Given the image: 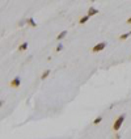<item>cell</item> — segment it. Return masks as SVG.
<instances>
[{"label":"cell","mask_w":131,"mask_h":139,"mask_svg":"<svg viewBox=\"0 0 131 139\" xmlns=\"http://www.w3.org/2000/svg\"><path fill=\"white\" fill-rule=\"evenodd\" d=\"M20 83H21L20 77H15V79L11 81V87H12V88H17L18 85H20Z\"/></svg>","instance_id":"cell-3"},{"label":"cell","mask_w":131,"mask_h":139,"mask_svg":"<svg viewBox=\"0 0 131 139\" xmlns=\"http://www.w3.org/2000/svg\"><path fill=\"white\" fill-rule=\"evenodd\" d=\"M66 35H67V30H63V32H62V33H59V35L57 37V39H59V41H62V39L64 38V37H66Z\"/></svg>","instance_id":"cell-6"},{"label":"cell","mask_w":131,"mask_h":139,"mask_svg":"<svg viewBox=\"0 0 131 139\" xmlns=\"http://www.w3.org/2000/svg\"><path fill=\"white\" fill-rule=\"evenodd\" d=\"M26 22H28V24H29L30 26H33V28H35V26H37V24H35V22H34V20H33V18H32V17H30V18H29V20H28Z\"/></svg>","instance_id":"cell-10"},{"label":"cell","mask_w":131,"mask_h":139,"mask_svg":"<svg viewBox=\"0 0 131 139\" xmlns=\"http://www.w3.org/2000/svg\"><path fill=\"white\" fill-rule=\"evenodd\" d=\"M130 35H131V32H127V33H125V34L121 35V37H119V39H122V41H123V39H127Z\"/></svg>","instance_id":"cell-8"},{"label":"cell","mask_w":131,"mask_h":139,"mask_svg":"<svg viewBox=\"0 0 131 139\" xmlns=\"http://www.w3.org/2000/svg\"><path fill=\"white\" fill-rule=\"evenodd\" d=\"M127 24H131V17H130L129 20H127Z\"/></svg>","instance_id":"cell-13"},{"label":"cell","mask_w":131,"mask_h":139,"mask_svg":"<svg viewBox=\"0 0 131 139\" xmlns=\"http://www.w3.org/2000/svg\"><path fill=\"white\" fill-rule=\"evenodd\" d=\"M97 13H98V9L93 8V7H89V9H88V16H89V17H92V16L97 15Z\"/></svg>","instance_id":"cell-4"},{"label":"cell","mask_w":131,"mask_h":139,"mask_svg":"<svg viewBox=\"0 0 131 139\" xmlns=\"http://www.w3.org/2000/svg\"><path fill=\"white\" fill-rule=\"evenodd\" d=\"M50 75V70H46V71L43 72V73H42V76H41V79H42V80H45V79L46 77H47Z\"/></svg>","instance_id":"cell-9"},{"label":"cell","mask_w":131,"mask_h":139,"mask_svg":"<svg viewBox=\"0 0 131 139\" xmlns=\"http://www.w3.org/2000/svg\"><path fill=\"white\" fill-rule=\"evenodd\" d=\"M62 49H63V45H59L58 47H57V51H60V50H62Z\"/></svg>","instance_id":"cell-12"},{"label":"cell","mask_w":131,"mask_h":139,"mask_svg":"<svg viewBox=\"0 0 131 139\" xmlns=\"http://www.w3.org/2000/svg\"><path fill=\"white\" fill-rule=\"evenodd\" d=\"M105 47H106V42H100V43H97L96 46H93L92 51L93 53H98V51H101V50H104Z\"/></svg>","instance_id":"cell-2"},{"label":"cell","mask_w":131,"mask_h":139,"mask_svg":"<svg viewBox=\"0 0 131 139\" xmlns=\"http://www.w3.org/2000/svg\"><path fill=\"white\" fill-rule=\"evenodd\" d=\"M101 121H102V118H101V117H97V118L95 119V121H93V123H95V125H98Z\"/></svg>","instance_id":"cell-11"},{"label":"cell","mask_w":131,"mask_h":139,"mask_svg":"<svg viewBox=\"0 0 131 139\" xmlns=\"http://www.w3.org/2000/svg\"><path fill=\"white\" fill-rule=\"evenodd\" d=\"M26 49H28V42H24V43H21L18 46V51H24Z\"/></svg>","instance_id":"cell-5"},{"label":"cell","mask_w":131,"mask_h":139,"mask_svg":"<svg viewBox=\"0 0 131 139\" xmlns=\"http://www.w3.org/2000/svg\"><path fill=\"white\" fill-rule=\"evenodd\" d=\"M88 20H89V16H88V15H87V16H83L80 20H79V24H85Z\"/></svg>","instance_id":"cell-7"},{"label":"cell","mask_w":131,"mask_h":139,"mask_svg":"<svg viewBox=\"0 0 131 139\" xmlns=\"http://www.w3.org/2000/svg\"><path fill=\"white\" fill-rule=\"evenodd\" d=\"M123 121H125V114H121L119 117L114 121V123H113V130L114 131H118L119 129H121V126H122Z\"/></svg>","instance_id":"cell-1"}]
</instances>
